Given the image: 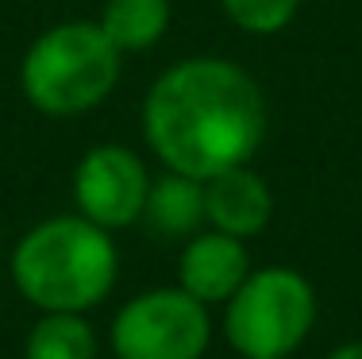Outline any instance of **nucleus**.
I'll return each mask as SVG.
<instances>
[{"label": "nucleus", "instance_id": "9", "mask_svg": "<svg viewBox=\"0 0 362 359\" xmlns=\"http://www.w3.org/2000/svg\"><path fill=\"white\" fill-rule=\"evenodd\" d=\"M143 220L162 236H193L204 224V182L166 170L151 182Z\"/></svg>", "mask_w": 362, "mask_h": 359}, {"label": "nucleus", "instance_id": "13", "mask_svg": "<svg viewBox=\"0 0 362 359\" xmlns=\"http://www.w3.org/2000/svg\"><path fill=\"white\" fill-rule=\"evenodd\" d=\"M324 359H362V340H347V344H339L335 352H327Z\"/></svg>", "mask_w": 362, "mask_h": 359}, {"label": "nucleus", "instance_id": "8", "mask_svg": "<svg viewBox=\"0 0 362 359\" xmlns=\"http://www.w3.org/2000/svg\"><path fill=\"white\" fill-rule=\"evenodd\" d=\"M274 217V190L251 162L220 170L204 182V220L216 232L251 239Z\"/></svg>", "mask_w": 362, "mask_h": 359}, {"label": "nucleus", "instance_id": "7", "mask_svg": "<svg viewBox=\"0 0 362 359\" xmlns=\"http://www.w3.org/2000/svg\"><path fill=\"white\" fill-rule=\"evenodd\" d=\"M243 244L247 239L216 232V228L193 232L177 259V286L209 309L223 305L251 275V255H247Z\"/></svg>", "mask_w": 362, "mask_h": 359}, {"label": "nucleus", "instance_id": "1", "mask_svg": "<svg viewBox=\"0 0 362 359\" xmlns=\"http://www.w3.org/2000/svg\"><path fill=\"white\" fill-rule=\"evenodd\" d=\"M266 97L231 58L197 55L162 70L143 97V139L166 170L209 182L266 139Z\"/></svg>", "mask_w": 362, "mask_h": 359}, {"label": "nucleus", "instance_id": "6", "mask_svg": "<svg viewBox=\"0 0 362 359\" xmlns=\"http://www.w3.org/2000/svg\"><path fill=\"white\" fill-rule=\"evenodd\" d=\"M151 170L132 147L97 143L74 166V205L85 220L108 228H132L143 220L146 193H151Z\"/></svg>", "mask_w": 362, "mask_h": 359}, {"label": "nucleus", "instance_id": "12", "mask_svg": "<svg viewBox=\"0 0 362 359\" xmlns=\"http://www.w3.org/2000/svg\"><path fill=\"white\" fill-rule=\"evenodd\" d=\"M223 16L247 35H278L300 12V0H220Z\"/></svg>", "mask_w": 362, "mask_h": 359}, {"label": "nucleus", "instance_id": "5", "mask_svg": "<svg viewBox=\"0 0 362 359\" xmlns=\"http://www.w3.org/2000/svg\"><path fill=\"white\" fill-rule=\"evenodd\" d=\"M108 344L116 359H201L212 344V313L181 286L143 290L112 317Z\"/></svg>", "mask_w": 362, "mask_h": 359}, {"label": "nucleus", "instance_id": "10", "mask_svg": "<svg viewBox=\"0 0 362 359\" xmlns=\"http://www.w3.org/2000/svg\"><path fill=\"white\" fill-rule=\"evenodd\" d=\"M170 20H174L170 0H105L97 23L119 55H139L166 39Z\"/></svg>", "mask_w": 362, "mask_h": 359}, {"label": "nucleus", "instance_id": "11", "mask_svg": "<svg viewBox=\"0 0 362 359\" xmlns=\"http://www.w3.org/2000/svg\"><path fill=\"white\" fill-rule=\"evenodd\" d=\"M97 329L85 313H39L23 340V359H97Z\"/></svg>", "mask_w": 362, "mask_h": 359}, {"label": "nucleus", "instance_id": "2", "mask_svg": "<svg viewBox=\"0 0 362 359\" xmlns=\"http://www.w3.org/2000/svg\"><path fill=\"white\" fill-rule=\"evenodd\" d=\"M12 286L39 313H89L108 302L119 278L112 232L81 212L47 217L16 239L8 259Z\"/></svg>", "mask_w": 362, "mask_h": 359}, {"label": "nucleus", "instance_id": "4", "mask_svg": "<svg viewBox=\"0 0 362 359\" xmlns=\"http://www.w3.org/2000/svg\"><path fill=\"white\" fill-rule=\"evenodd\" d=\"M316 324V290L297 267H258L223 302V340L243 359H289Z\"/></svg>", "mask_w": 362, "mask_h": 359}, {"label": "nucleus", "instance_id": "3", "mask_svg": "<svg viewBox=\"0 0 362 359\" xmlns=\"http://www.w3.org/2000/svg\"><path fill=\"white\" fill-rule=\"evenodd\" d=\"M124 55L108 42L100 23L66 20L47 28L23 50L20 93L42 116H85L105 105L119 85Z\"/></svg>", "mask_w": 362, "mask_h": 359}]
</instances>
